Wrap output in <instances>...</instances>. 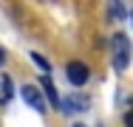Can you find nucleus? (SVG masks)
<instances>
[{
	"mask_svg": "<svg viewBox=\"0 0 133 127\" xmlns=\"http://www.w3.org/2000/svg\"><path fill=\"white\" fill-rule=\"evenodd\" d=\"M40 85H43V90H45V96H48V104L57 107V110H62V99H59V93H57V88H54L51 76L43 74V76H40Z\"/></svg>",
	"mask_w": 133,
	"mask_h": 127,
	"instance_id": "5",
	"label": "nucleus"
},
{
	"mask_svg": "<svg viewBox=\"0 0 133 127\" xmlns=\"http://www.w3.org/2000/svg\"><path fill=\"white\" fill-rule=\"evenodd\" d=\"M110 54H113V71H128L130 65V57H133V45L128 40V34H113L110 37Z\"/></svg>",
	"mask_w": 133,
	"mask_h": 127,
	"instance_id": "1",
	"label": "nucleus"
},
{
	"mask_svg": "<svg viewBox=\"0 0 133 127\" xmlns=\"http://www.w3.org/2000/svg\"><path fill=\"white\" fill-rule=\"evenodd\" d=\"M122 122H125V127H133V107L125 113V116H122Z\"/></svg>",
	"mask_w": 133,
	"mask_h": 127,
	"instance_id": "9",
	"label": "nucleus"
},
{
	"mask_svg": "<svg viewBox=\"0 0 133 127\" xmlns=\"http://www.w3.org/2000/svg\"><path fill=\"white\" fill-rule=\"evenodd\" d=\"M130 23H133V9H130Z\"/></svg>",
	"mask_w": 133,
	"mask_h": 127,
	"instance_id": "12",
	"label": "nucleus"
},
{
	"mask_svg": "<svg viewBox=\"0 0 133 127\" xmlns=\"http://www.w3.org/2000/svg\"><path fill=\"white\" fill-rule=\"evenodd\" d=\"M11 99H14V82L11 76L0 74V104H9Z\"/></svg>",
	"mask_w": 133,
	"mask_h": 127,
	"instance_id": "7",
	"label": "nucleus"
},
{
	"mask_svg": "<svg viewBox=\"0 0 133 127\" xmlns=\"http://www.w3.org/2000/svg\"><path fill=\"white\" fill-rule=\"evenodd\" d=\"M3 65H6V51L0 48V68H3Z\"/></svg>",
	"mask_w": 133,
	"mask_h": 127,
	"instance_id": "10",
	"label": "nucleus"
},
{
	"mask_svg": "<svg viewBox=\"0 0 133 127\" xmlns=\"http://www.w3.org/2000/svg\"><path fill=\"white\" fill-rule=\"evenodd\" d=\"M31 62H34V65H37L43 74H48V71H51V62H48L43 54H37V51H31Z\"/></svg>",
	"mask_w": 133,
	"mask_h": 127,
	"instance_id": "8",
	"label": "nucleus"
},
{
	"mask_svg": "<svg viewBox=\"0 0 133 127\" xmlns=\"http://www.w3.org/2000/svg\"><path fill=\"white\" fill-rule=\"evenodd\" d=\"M74 127H85V124H79V122H77V124H74Z\"/></svg>",
	"mask_w": 133,
	"mask_h": 127,
	"instance_id": "11",
	"label": "nucleus"
},
{
	"mask_svg": "<svg viewBox=\"0 0 133 127\" xmlns=\"http://www.w3.org/2000/svg\"><path fill=\"white\" fill-rule=\"evenodd\" d=\"M88 96H82V93H71V96H65L62 99V113H82V110H88Z\"/></svg>",
	"mask_w": 133,
	"mask_h": 127,
	"instance_id": "4",
	"label": "nucleus"
},
{
	"mask_svg": "<svg viewBox=\"0 0 133 127\" xmlns=\"http://www.w3.org/2000/svg\"><path fill=\"white\" fill-rule=\"evenodd\" d=\"M105 9H108V20H125V17H130V11L125 9V3L122 0H108L105 3Z\"/></svg>",
	"mask_w": 133,
	"mask_h": 127,
	"instance_id": "6",
	"label": "nucleus"
},
{
	"mask_svg": "<svg viewBox=\"0 0 133 127\" xmlns=\"http://www.w3.org/2000/svg\"><path fill=\"white\" fill-rule=\"evenodd\" d=\"M65 76H68V82H71L74 88H82V85L91 79V71H88V65H85V62L71 59V62L65 65Z\"/></svg>",
	"mask_w": 133,
	"mask_h": 127,
	"instance_id": "2",
	"label": "nucleus"
},
{
	"mask_svg": "<svg viewBox=\"0 0 133 127\" xmlns=\"http://www.w3.org/2000/svg\"><path fill=\"white\" fill-rule=\"evenodd\" d=\"M20 96H23V102H26L34 113H45V110H48V104H45V99H43V93H40L34 85H23V88H20Z\"/></svg>",
	"mask_w": 133,
	"mask_h": 127,
	"instance_id": "3",
	"label": "nucleus"
}]
</instances>
